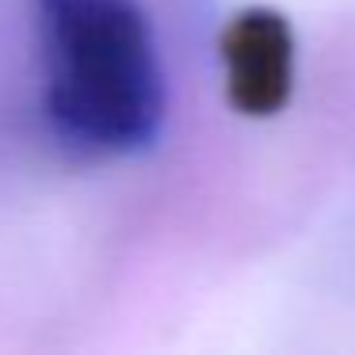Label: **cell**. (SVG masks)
I'll use <instances>...</instances> for the list:
<instances>
[{"instance_id":"6da1fadb","label":"cell","mask_w":355,"mask_h":355,"mask_svg":"<svg viewBox=\"0 0 355 355\" xmlns=\"http://www.w3.org/2000/svg\"><path fill=\"white\" fill-rule=\"evenodd\" d=\"M42 115L85 157H134L161 138L168 77L138 0H35Z\"/></svg>"},{"instance_id":"7a4b0ae2","label":"cell","mask_w":355,"mask_h":355,"mask_svg":"<svg viewBox=\"0 0 355 355\" xmlns=\"http://www.w3.org/2000/svg\"><path fill=\"white\" fill-rule=\"evenodd\" d=\"M225 100L237 115L271 119L294 92V27L275 8H245L225 24L222 42Z\"/></svg>"}]
</instances>
